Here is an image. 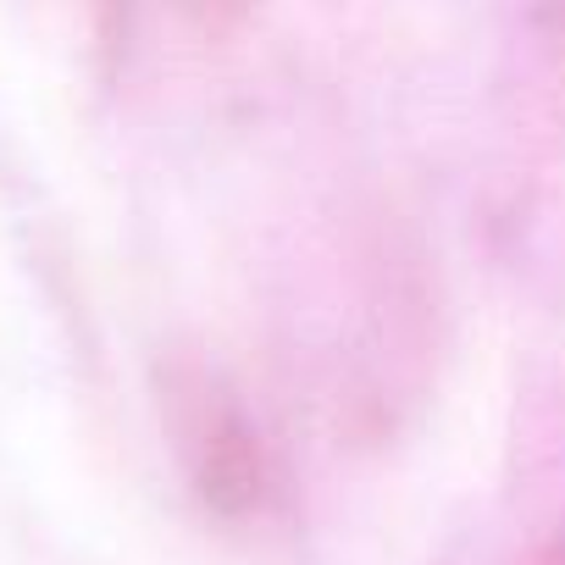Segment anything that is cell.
Masks as SVG:
<instances>
[{"instance_id":"1","label":"cell","mask_w":565,"mask_h":565,"mask_svg":"<svg viewBox=\"0 0 565 565\" xmlns=\"http://www.w3.org/2000/svg\"><path fill=\"white\" fill-rule=\"evenodd\" d=\"M172 416L189 438V455L205 477V493H249L260 482V433L238 411V399L222 388V377L200 361H172Z\"/></svg>"},{"instance_id":"2","label":"cell","mask_w":565,"mask_h":565,"mask_svg":"<svg viewBox=\"0 0 565 565\" xmlns=\"http://www.w3.org/2000/svg\"><path fill=\"white\" fill-rule=\"evenodd\" d=\"M172 7L183 12V23L189 29H200V34H233L260 0H172Z\"/></svg>"}]
</instances>
